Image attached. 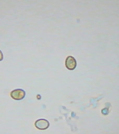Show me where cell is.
Masks as SVG:
<instances>
[{
  "instance_id": "6da1fadb",
  "label": "cell",
  "mask_w": 119,
  "mask_h": 134,
  "mask_svg": "<svg viewBox=\"0 0 119 134\" xmlns=\"http://www.w3.org/2000/svg\"><path fill=\"white\" fill-rule=\"evenodd\" d=\"M13 99L16 100H22L26 96V92L22 89H16L13 90L10 94Z\"/></svg>"
},
{
  "instance_id": "7a4b0ae2",
  "label": "cell",
  "mask_w": 119,
  "mask_h": 134,
  "mask_svg": "<svg viewBox=\"0 0 119 134\" xmlns=\"http://www.w3.org/2000/svg\"><path fill=\"white\" fill-rule=\"evenodd\" d=\"M65 65L69 70H74L77 65V62L75 58L70 55L67 57L66 60Z\"/></svg>"
},
{
  "instance_id": "3957f363",
  "label": "cell",
  "mask_w": 119,
  "mask_h": 134,
  "mask_svg": "<svg viewBox=\"0 0 119 134\" xmlns=\"http://www.w3.org/2000/svg\"><path fill=\"white\" fill-rule=\"evenodd\" d=\"M34 125L38 129L45 130L49 127L50 123L49 121L45 119H40L35 121Z\"/></svg>"
},
{
  "instance_id": "277c9868",
  "label": "cell",
  "mask_w": 119,
  "mask_h": 134,
  "mask_svg": "<svg viewBox=\"0 0 119 134\" xmlns=\"http://www.w3.org/2000/svg\"><path fill=\"white\" fill-rule=\"evenodd\" d=\"M3 55L2 51L0 50V61L3 60Z\"/></svg>"
}]
</instances>
